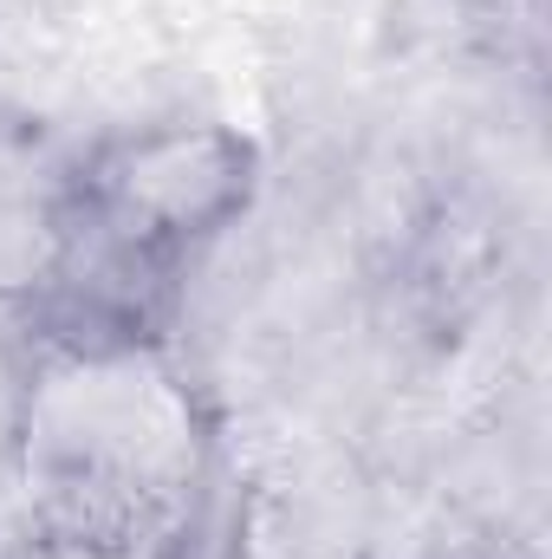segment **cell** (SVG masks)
<instances>
[{"label":"cell","mask_w":552,"mask_h":559,"mask_svg":"<svg viewBox=\"0 0 552 559\" xmlns=\"http://www.w3.org/2000/svg\"><path fill=\"white\" fill-rule=\"evenodd\" d=\"M461 13L475 20V26H488V33H501V39H540V26H547V0H461Z\"/></svg>","instance_id":"cell-4"},{"label":"cell","mask_w":552,"mask_h":559,"mask_svg":"<svg viewBox=\"0 0 552 559\" xmlns=\"http://www.w3.org/2000/svg\"><path fill=\"white\" fill-rule=\"evenodd\" d=\"M261 143L221 118H163L98 138L65 176V202L118 261L176 280L261 202Z\"/></svg>","instance_id":"cell-2"},{"label":"cell","mask_w":552,"mask_h":559,"mask_svg":"<svg viewBox=\"0 0 552 559\" xmlns=\"http://www.w3.org/2000/svg\"><path fill=\"white\" fill-rule=\"evenodd\" d=\"M85 222L52 182H0V312L39 325L79 280Z\"/></svg>","instance_id":"cell-3"},{"label":"cell","mask_w":552,"mask_h":559,"mask_svg":"<svg viewBox=\"0 0 552 559\" xmlns=\"http://www.w3.org/2000/svg\"><path fill=\"white\" fill-rule=\"evenodd\" d=\"M235 559H267V554H235Z\"/></svg>","instance_id":"cell-5"},{"label":"cell","mask_w":552,"mask_h":559,"mask_svg":"<svg viewBox=\"0 0 552 559\" xmlns=\"http://www.w3.org/2000/svg\"><path fill=\"white\" fill-rule=\"evenodd\" d=\"M13 468L39 559H202L215 417L169 338H33Z\"/></svg>","instance_id":"cell-1"}]
</instances>
